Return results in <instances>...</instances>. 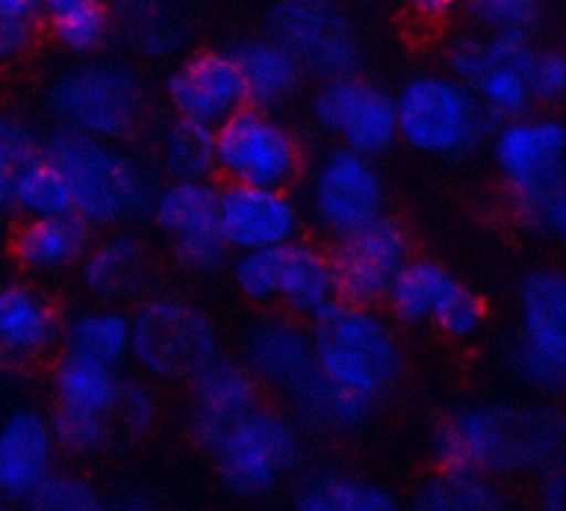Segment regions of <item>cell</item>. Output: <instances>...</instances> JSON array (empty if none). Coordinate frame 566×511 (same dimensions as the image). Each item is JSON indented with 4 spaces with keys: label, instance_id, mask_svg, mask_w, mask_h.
Returning a JSON list of instances; mask_svg holds the SVG:
<instances>
[{
    "label": "cell",
    "instance_id": "15",
    "mask_svg": "<svg viewBox=\"0 0 566 511\" xmlns=\"http://www.w3.org/2000/svg\"><path fill=\"white\" fill-rule=\"evenodd\" d=\"M216 227L230 252L282 247L302 238V208L285 188L224 182L216 197Z\"/></svg>",
    "mask_w": 566,
    "mask_h": 511
},
{
    "label": "cell",
    "instance_id": "9",
    "mask_svg": "<svg viewBox=\"0 0 566 511\" xmlns=\"http://www.w3.org/2000/svg\"><path fill=\"white\" fill-rule=\"evenodd\" d=\"M210 457L232 496L263 498L302 462V431L296 420L260 407L232 424Z\"/></svg>",
    "mask_w": 566,
    "mask_h": 511
},
{
    "label": "cell",
    "instance_id": "10",
    "mask_svg": "<svg viewBox=\"0 0 566 511\" xmlns=\"http://www.w3.org/2000/svg\"><path fill=\"white\" fill-rule=\"evenodd\" d=\"M536 48L525 33H490L486 39H459L448 50V72L470 86L495 122L517 119L534 111Z\"/></svg>",
    "mask_w": 566,
    "mask_h": 511
},
{
    "label": "cell",
    "instance_id": "17",
    "mask_svg": "<svg viewBox=\"0 0 566 511\" xmlns=\"http://www.w3.org/2000/svg\"><path fill=\"white\" fill-rule=\"evenodd\" d=\"M188 385V431L191 440L208 453L232 424L263 407V387L243 368V363L219 357Z\"/></svg>",
    "mask_w": 566,
    "mask_h": 511
},
{
    "label": "cell",
    "instance_id": "53",
    "mask_svg": "<svg viewBox=\"0 0 566 511\" xmlns=\"http://www.w3.org/2000/svg\"><path fill=\"white\" fill-rule=\"evenodd\" d=\"M3 507H6V503H3V501H0V509H3Z\"/></svg>",
    "mask_w": 566,
    "mask_h": 511
},
{
    "label": "cell",
    "instance_id": "44",
    "mask_svg": "<svg viewBox=\"0 0 566 511\" xmlns=\"http://www.w3.org/2000/svg\"><path fill=\"white\" fill-rule=\"evenodd\" d=\"M175 260L191 274H216L227 265L230 260V249H227L224 238L219 232H210V236L191 238V241H182L171 247Z\"/></svg>",
    "mask_w": 566,
    "mask_h": 511
},
{
    "label": "cell",
    "instance_id": "3",
    "mask_svg": "<svg viewBox=\"0 0 566 511\" xmlns=\"http://www.w3.org/2000/svg\"><path fill=\"white\" fill-rule=\"evenodd\" d=\"M44 155L72 191L75 213L92 227H122L149 216L155 175L119 147V142L55 127Z\"/></svg>",
    "mask_w": 566,
    "mask_h": 511
},
{
    "label": "cell",
    "instance_id": "30",
    "mask_svg": "<svg viewBox=\"0 0 566 511\" xmlns=\"http://www.w3.org/2000/svg\"><path fill=\"white\" fill-rule=\"evenodd\" d=\"M457 277L446 265L434 260L409 258L407 265L398 271L390 291L385 296V307L390 313L392 324L401 326H429L434 319L437 304L442 302L448 288Z\"/></svg>",
    "mask_w": 566,
    "mask_h": 511
},
{
    "label": "cell",
    "instance_id": "1",
    "mask_svg": "<svg viewBox=\"0 0 566 511\" xmlns=\"http://www.w3.org/2000/svg\"><path fill=\"white\" fill-rule=\"evenodd\" d=\"M562 446L564 424L553 409L481 404L442 420L431 453L440 470H473L495 479L553 468Z\"/></svg>",
    "mask_w": 566,
    "mask_h": 511
},
{
    "label": "cell",
    "instance_id": "42",
    "mask_svg": "<svg viewBox=\"0 0 566 511\" xmlns=\"http://www.w3.org/2000/svg\"><path fill=\"white\" fill-rule=\"evenodd\" d=\"M160 407L155 393L138 382H122L116 393L111 424H119V429L130 437H147L158 426Z\"/></svg>",
    "mask_w": 566,
    "mask_h": 511
},
{
    "label": "cell",
    "instance_id": "48",
    "mask_svg": "<svg viewBox=\"0 0 566 511\" xmlns=\"http://www.w3.org/2000/svg\"><path fill=\"white\" fill-rule=\"evenodd\" d=\"M542 501L551 511H564L566 509V481L562 470H545V484H542Z\"/></svg>",
    "mask_w": 566,
    "mask_h": 511
},
{
    "label": "cell",
    "instance_id": "31",
    "mask_svg": "<svg viewBox=\"0 0 566 511\" xmlns=\"http://www.w3.org/2000/svg\"><path fill=\"white\" fill-rule=\"evenodd\" d=\"M119 374L108 365L92 363V359L72 357L61 352L55 359L53 376H50V390H53L55 407L81 409L111 418L114 413L116 393H119Z\"/></svg>",
    "mask_w": 566,
    "mask_h": 511
},
{
    "label": "cell",
    "instance_id": "29",
    "mask_svg": "<svg viewBox=\"0 0 566 511\" xmlns=\"http://www.w3.org/2000/svg\"><path fill=\"white\" fill-rule=\"evenodd\" d=\"M216 197H219V188L210 180H169L155 191L149 216L160 236L169 238L175 247L191 238L219 232Z\"/></svg>",
    "mask_w": 566,
    "mask_h": 511
},
{
    "label": "cell",
    "instance_id": "45",
    "mask_svg": "<svg viewBox=\"0 0 566 511\" xmlns=\"http://www.w3.org/2000/svg\"><path fill=\"white\" fill-rule=\"evenodd\" d=\"M531 88L536 105H558L566 92V61L562 50H536L534 70H531Z\"/></svg>",
    "mask_w": 566,
    "mask_h": 511
},
{
    "label": "cell",
    "instance_id": "47",
    "mask_svg": "<svg viewBox=\"0 0 566 511\" xmlns=\"http://www.w3.org/2000/svg\"><path fill=\"white\" fill-rule=\"evenodd\" d=\"M409 9L415 11V17H420L423 22H446L462 9L468 0H407Z\"/></svg>",
    "mask_w": 566,
    "mask_h": 511
},
{
    "label": "cell",
    "instance_id": "51",
    "mask_svg": "<svg viewBox=\"0 0 566 511\" xmlns=\"http://www.w3.org/2000/svg\"><path fill=\"white\" fill-rule=\"evenodd\" d=\"M293 3H304V6H332V9H340V6L348 3V0H293Z\"/></svg>",
    "mask_w": 566,
    "mask_h": 511
},
{
    "label": "cell",
    "instance_id": "13",
    "mask_svg": "<svg viewBox=\"0 0 566 511\" xmlns=\"http://www.w3.org/2000/svg\"><path fill=\"white\" fill-rule=\"evenodd\" d=\"M313 119L340 147L376 158L398 142L396 97L359 75L326 77L313 97Z\"/></svg>",
    "mask_w": 566,
    "mask_h": 511
},
{
    "label": "cell",
    "instance_id": "28",
    "mask_svg": "<svg viewBox=\"0 0 566 511\" xmlns=\"http://www.w3.org/2000/svg\"><path fill=\"white\" fill-rule=\"evenodd\" d=\"M520 335L566 365V282L562 271L536 269L523 280Z\"/></svg>",
    "mask_w": 566,
    "mask_h": 511
},
{
    "label": "cell",
    "instance_id": "41",
    "mask_svg": "<svg viewBox=\"0 0 566 511\" xmlns=\"http://www.w3.org/2000/svg\"><path fill=\"white\" fill-rule=\"evenodd\" d=\"M468 11L486 33H525L531 36L542 20V0H468Z\"/></svg>",
    "mask_w": 566,
    "mask_h": 511
},
{
    "label": "cell",
    "instance_id": "39",
    "mask_svg": "<svg viewBox=\"0 0 566 511\" xmlns=\"http://www.w3.org/2000/svg\"><path fill=\"white\" fill-rule=\"evenodd\" d=\"M429 326L440 330L448 341H473L486 326L484 299L473 288L464 285L462 280H453V285L448 288L442 302L437 304L434 319H431Z\"/></svg>",
    "mask_w": 566,
    "mask_h": 511
},
{
    "label": "cell",
    "instance_id": "5",
    "mask_svg": "<svg viewBox=\"0 0 566 511\" xmlns=\"http://www.w3.org/2000/svg\"><path fill=\"white\" fill-rule=\"evenodd\" d=\"M398 142L429 158H464L490 142L495 116L451 72H420L396 94Z\"/></svg>",
    "mask_w": 566,
    "mask_h": 511
},
{
    "label": "cell",
    "instance_id": "27",
    "mask_svg": "<svg viewBox=\"0 0 566 511\" xmlns=\"http://www.w3.org/2000/svg\"><path fill=\"white\" fill-rule=\"evenodd\" d=\"M61 352L119 371L130 359V313L119 304H92L61 324Z\"/></svg>",
    "mask_w": 566,
    "mask_h": 511
},
{
    "label": "cell",
    "instance_id": "20",
    "mask_svg": "<svg viewBox=\"0 0 566 511\" xmlns=\"http://www.w3.org/2000/svg\"><path fill=\"white\" fill-rule=\"evenodd\" d=\"M81 269V285L94 302L125 304L144 296L153 282V260L147 247L130 232H116L88 247Z\"/></svg>",
    "mask_w": 566,
    "mask_h": 511
},
{
    "label": "cell",
    "instance_id": "19",
    "mask_svg": "<svg viewBox=\"0 0 566 511\" xmlns=\"http://www.w3.org/2000/svg\"><path fill=\"white\" fill-rule=\"evenodd\" d=\"M61 313L39 288L0 282V359L25 365L48 357L61 343Z\"/></svg>",
    "mask_w": 566,
    "mask_h": 511
},
{
    "label": "cell",
    "instance_id": "2",
    "mask_svg": "<svg viewBox=\"0 0 566 511\" xmlns=\"http://www.w3.org/2000/svg\"><path fill=\"white\" fill-rule=\"evenodd\" d=\"M492 160L506 205L531 236L562 238L566 230V131L551 114L497 122L490 136Z\"/></svg>",
    "mask_w": 566,
    "mask_h": 511
},
{
    "label": "cell",
    "instance_id": "7",
    "mask_svg": "<svg viewBox=\"0 0 566 511\" xmlns=\"http://www.w3.org/2000/svg\"><path fill=\"white\" fill-rule=\"evenodd\" d=\"M219 357V330L197 304L158 296L130 315V359L149 379L191 382Z\"/></svg>",
    "mask_w": 566,
    "mask_h": 511
},
{
    "label": "cell",
    "instance_id": "4",
    "mask_svg": "<svg viewBox=\"0 0 566 511\" xmlns=\"http://www.w3.org/2000/svg\"><path fill=\"white\" fill-rule=\"evenodd\" d=\"M310 324L313 363L335 385L379 404L403 379L401 337L376 307L332 302Z\"/></svg>",
    "mask_w": 566,
    "mask_h": 511
},
{
    "label": "cell",
    "instance_id": "25",
    "mask_svg": "<svg viewBox=\"0 0 566 511\" xmlns=\"http://www.w3.org/2000/svg\"><path fill=\"white\" fill-rule=\"evenodd\" d=\"M116 36L144 59H175L188 44V17L180 0H108Z\"/></svg>",
    "mask_w": 566,
    "mask_h": 511
},
{
    "label": "cell",
    "instance_id": "22",
    "mask_svg": "<svg viewBox=\"0 0 566 511\" xmlns=\"http://www.w3.org/2000/svg\"><path fill=\"white\" fill-rule=\"evenodd\" d=\"M94 241V227L77 213L22 219L11 236V258L33 277H53L75 269Z\"/></svg>",
    "mask_w": 566,
    "mask_h": 511
},
{
    "label": "cell",
    "instance_id": "18",
    "mask_svg": "<svg viewBox=\"0 0 566 511\" xmlns=\"http://www.w3.org/2000/svg\"><path fill=\"white\" fill-rule=\"evenodd\" d=\"M53 431L48 415L17 409L0 424V501L31 503L39 487L55 470Z\"/></svg>",
    "mask_w": 566,
    "mask_h": 511
},
{
    "label": "cell",
    "instance_id": "34",
    "mask_svg": "<svg viewBox=\"0 0 566 511\" xmlns=\"http://www.w3.org/2000/svg\"><path fill=\"white\" fill-rule=\"evenodd\" d=\"M48 28L53 42L72 59H94L103 53L116 36L114 17L108 0H86V3L66 9L61 14L48 17Z\"/></svg>",
    "mask_w": 566,
    "mask_h": 511
},
{
    "label": "cell",
    "instance_id": "24",
    "mask_svg": "<svg viewBox=\"0 0 566 511\" xmlns=\"http://www.w3.org/2000/svg\"><path fill=\"white\" fill-rule=\"evenodd\" d=\"M332 302L337 293L329 252L302 238L282 243L276 249V304L293 319L310 321Z\"/></svg>",
    "mask_w": 566,
    "mask_h": 511
},
{
    "label": "cell",
    "instance_id": "32",
    "mask_svg": "<svg viewBox=\"0 0 566 511\" xmlns=\"http://www.w3.org/2000/svg\"><path fill=\"white\" fill-rule=\"evenodd\" d=\"M158 164L169 180H210L216 175V127L175 114L158 133Z\"/></svg>",
    "mask_w": 566,
    "mask_h": 511
},
{
    "label": "cell",
    "instance_id": "16",
    "mask_svg": "<svg viewBox=\"0 0 566 511\" xmlns=\"http://www.w3.org/2000/svg\"><path fill=\"white\" fill-rule=\"evenodd\" d=\"M166 103L177 116L219 127L249 105L241 70L230 50H193L169 70L164 83Z\"/></svg>",
    "mask_w": 566,
    "mask_h": 511
},
{
    "label": "cell",
    "instance_id": "40",
    "mask_svg": "<svg viewBox=\"0 0 566 511\" xmlns=\"http://www.w3.org/2000/svg\"><path fill=\"white\" fill-rule=\"evenodd\" d=\"M503 359H506L509 374L517 382H523L525 387H531L534 393L556 396V393L564 390L566 365L547 357L545 352H539V348H536L534 343L525 341L523 335H517L509 343L506 352H503Z\"/></svg>",
    "mask_w": 566,
    "mask_h": 511
},
{
    "label": "cell",
    "instance_id": "12",
    "mask_svg": "<svg viewBox=\"0 0 566 511\" xmlns=\"http://www.w3.org/2000/svg\"><path fill=\"white\" fill-rule=\"evenodd\" d=\"M265 33L298 61L304 75L321 81L357 72L363 55L352 20L332 6L280 0L265 17Z\"/></svg>",
    "mask_w": 566,
    "mask_h": 511
},
{
    "label": "cell",
    "instance_id": "8",
    "mask_svg": "<svg viewBox=\"0 0 566 511\" xmlns=\"http://www.w3.org/2000/svg\"><path fill=\"white\" fill-rule=\"evenodd\" d=\"M304 166L302 138L269 108L243 105L216 127V175L224 182L291 191Z\"/></svg>",
    "mask_w": 566,
    "mask_h": 511
},
{
    "label": "cell",
    "instance_id": "37",
    "mask_svg": "<svg viewBox=\"0 0 566 511\" xmlns=\"http://www.w3.org/2000/svg\"><path fill=\"white\" fill-rule=\"evenodd\" d=\"M44 153V138L31 119L0 111V219L14 213L17 171Z\"/></svg>",
    "mask_w": 566,
    "mask_h": 511
},
{
    "label": "cell",
    "instance_id": "50",
    "mask_svg": "<svg viewBox=\"0 0 566 511\" xmlns=\"http://www.w3.org/2000/svg\"><path fill=\"white\" fill-rule=\"evenodd\" d=\"M81 3H86V0H39L44 20H48V17L61 14V11H66V9H75V6H81Z\"/></svg>",
    "mask_w": 566,
    "mask_h": 511
},
{
    "label": "cell",
    "instance_id": "23",
    "mask_svg": "<svg viewBox=\"0 0 566 511\" xmlns=\"http://www.w3.org/2000/svg\"><path fill=\"white\" fill-rule=\"evenodd\" d=\"M241 363L260 387L285 393L291 382L313 365L310 330H304L298 319L260 321L243 341Z\"/></svg>",
    "mask_w": 566,
    "mask_h": 511
},
{
    "label": "cell",
    "instance_id": "33",
    "mask_svg": "<svg viewBox=\"0 0 566 511\" xmlns=\"http://www.w3.org/2000/svg\"><path fill=\"white\" fill-rule=\"evenodd\" d=\"M296 507L304 511H390L396 509V498L374 481L337 470H318L302 479Z\"/></svg>",
    "mask_w": 566,
    "mask_h": 511
},
{
    "label": "cell",
    "instance_id": "46",
    "mask_svg": "<svg viewBox=\"0 0 566 511\" xmlns=\"http://www.w3.org/2000/svg\"><path fill=\"white\" fill-rule=\"evenodd\" d=\"M39 42V22L0 17V66L28 59Z\"/></svg>",
    "mask_w": 566,
    "mask_h": 511
},
{
    "label": "cell",
    "instance_id": "11",
    "mask_svg": "<svg viewBox=\"0 0 566 511\" xmlns=\"http://www.w3.org/2000/svg\"><path fill=\"white\" fill-rule=\"evenodd\" d=\"M310 213L337 241L385 216L387 186L370 155L337 147L310 175Z\"/></svg>",
    "mask_w": 566,
    "mask_h": 511
},
{
    "label": "cell",
    "instance_id": "26",
    "mask_svg": "<svg viewBox=\"0 0 566 511\" xmlns=\"http://www.w3.org/2000/svg\"><path fill=\"white\" fill-rule=\"evenodd\" d=\"M241 70L249 105L258 108H280L291 103L304 81V70L282 44L265 36H249L230 50Z\"/></svg>",
    "mask_w": 566,
    "mask_h": 511
},
{
    "label": "cell",
    "instance_id": "36",
    "mask_svg": "<svg viewBox=\"0 0 566 511\" xmlns=\"http://www.w3.org/2000/svg\"><path fill=\"white\" fill-rule=\"evenodd\" d=\"M14 213L20 219H48V216L75 213L72 191L61 171L48 160V155H36L28 160L14 180Z\"/></svg>",
    "mask_w": 566,
    "mask_h": 511
},
{
    "label": "cell",
    "instance_id": "21",
    "mask_svg": "<svg viewBox=\"0 0 566 511\" xmlns=\"http://www.w3.org/2000/svg\"><path fill=\"white\" fill-rule=\"evenodd\" d=\"M298 429L315 435H354L374 418L379 404L335 385L318 365L304 368L285 390Z\"/></svg>",
    "mask_w": 566,
    "mask_h": 511
},
{
    "label": "cell",
    "instance_id": "38",
    "mask_svg": "<svg viewBox=\"0 0 566 511\" xmlns=\"http://www.w3.org/2000/svg\"><path fill=\"white\" fill-rule=\"evenodd\" d=\"M111 418L94 413H81V409L55 407L50 415V431L59 453L75 459H92L108 448L111 440Z\"/></svg>",
    "mask_w": 566,
    "mask_h": 511
},
{
    "label": "cell",
    "instance_id": "14",
    "mask_svg": "<svg viewBox=\"0 0 566 511\" xmlns=\"http://www.w3.org/2000/svg\"><path fill=\"white\" fill-rule=\"evenodd\" d=\"M409 258L412 238L387 216L352 236L337 238L329 252L337 302L379 307Z\"/></svg>",
    "mask_w": 566,
    "mask_h": 511
},
{
    "label": "cell",
    "instance_id": "49",
    "mask_svg": "<svg viewBox=\"0 0 566 511\" xmlns=\"http://www.w3.org/2000/svg\"><path fill=\"white\" fill-rule=\"evenodd\" d=\"M0 17H14V20H42V6L39 0H0Z\"/></svg>",
    "mask_w": 566,
    "mask_h": 511
},
{
    "label": "cell",
    "instance_id": "6",
    "mask_svg": "<svg viewBox=\"0 0 566 511\" xmlns=\"http://www.w3.org/2000/svg\"><path fill=\"white\" fill-rule=\"evenodd\" d=\"M48 111L64 131L125 142L147 122L149 92L130 64L86 59L50 83Z\"/></svg>",
    "mask_w": 566,
    "mask_h": 511
},
{
    "label": "cell",
    "instance_id": "35",
    "mask_svg": "<svg viewBox=\"0 0 566 511\" xmlns=\"http://www.w3.org/2000/svg\"><path fill=\"white\" fill-rule=\"evenodd\" d=\"M418 509L426 511H495L503 496L490 476L473 470H440L418 492Z\"/></svg>",
    "mask_w": 566,
    "mask_h": 511
},
{
    "label": "cell",
    "instance_id": "43",
    "mask_svg": "<svg viewBox=\"0 0 566 511\" xmlns=\"http://www.w3.org/2000/svg\"><path fill=\"white\" fill-rule=\"evenodd\" d=\"M31 507L42 511H94L99 509V496L81 476H59L53 470L31 498Z\"/></svg>",
    "mask_w": 566,
    "mask_h": 511
},
{
    "label": "cell",
    "instance_id": "52",
    "mask_svg": "<svg viewBox=\"0 0 566 511\" xmlns=\"http://www.w3.org/2000/svg\"><path fill=\"white\" fill-rule=\"evenodd\" d=\"M3 365H6V363H3V359H0V368H3Z\"/></svg>",
    "mask_w": 566,
    "mask_h": 511
}]
</instances>
